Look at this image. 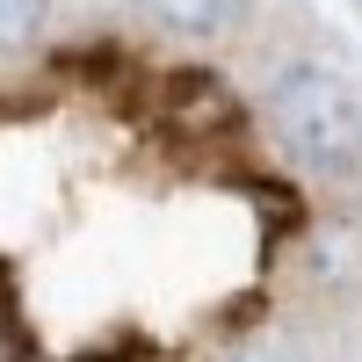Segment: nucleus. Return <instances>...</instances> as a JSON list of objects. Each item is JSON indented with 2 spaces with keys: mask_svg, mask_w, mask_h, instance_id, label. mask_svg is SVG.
Returning a JSON list of instances; mask_svg holds the SVG:
<instances>
[{
  "mask_svg": "<svg viewBox=\"0 0 362 362\" xmlns=\"http://www.w3.org/2000/svg\"><path fill=\"white\" fill-rule=\"evenodd\" d=\"M268 109H276L283 145H290L305 167H319V174H355V167H362V102L348 95L341 73H326V66H290V73H276Z\"/></svg>",
  "mask_w": 362,
  "mask_h": 362,
  "instance_id": "nucleus-1",
  "label": "nucleus"
},
{
  "mask_svg": "<svg viewBox=\"0 0 362 362\" xmlns=\"http://www.w3.org/2000/svg\"><path fill=\"white\" fill-rule=\"evenodd\" d=\"M44 0H0V44H29V37H37V29H44Z\"/></svg>",
  "mask_w": 362,
  "mask_h": 362,
  "instance_id": "nucleus-3",
  "label": "nucleus"
},
{
  "mask_svg": "<svg viewBox=\"0 0 362 362\" xmlns=\"http://www.w3.org/2000/svg\"><path fill=\"white\" fill-rule=\"evenodd\" d=\"M225 362H305V348L283 341V334H261V341H247V348H232Z\"/></svg>",
  "mask_w": 362,
  "mask_h": 362,
  "instance_id": "nucleus-4",
  "label": "nucleus"
},
{
  "mask_svg": "<svg viewBox=\"0 0 362 362\" xmlns=\"http://www.w3.org/2000/svg\"><path fill=\"white\" fill-rule=\"evenodd\" d=\"M138 8H145V22L181 29V37H218L247 15V0H138Z\"/></svg>",
  "mask_w": 362,
  "mask_h": 362,
  "instance_id": "nucleus-2",
  "label": "nucleus"
}]
</instances>
